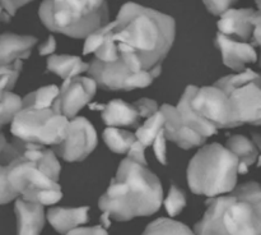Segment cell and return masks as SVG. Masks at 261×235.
Wrapping results in <instances>:
<instances>
[{
    "mask_svg": "<svg viewBox=\"0 0 261 235\" xmlns=\"http://www.w3.org/2000/svg\"><path fill=\"white\" fill-rule=\"evenodd\" d=\"M30 146L31 142H25L17 137H14V139L9 142L4 133L2 132L0 133V165H10L13 161L20 157Z\"/></svg>",
    "mask_w": 261,
    "mask_h": 235,
    "instance_id": "26",
    "label": "cell"
},
{
    "mask_svg": "<svg viewBox=\"0 0 261 235\" xmlns=\"http://www.w3.org/2000/svg\"><path fill=\"white\" fill-rule=\"evenodd\" d=\"M240 161L237 156L219 143L204 146L191 158L188 183L199 196L217 197L236 188Z\"/></svg>",
    "mask_w": 261,
    "mask_h": 235,
    "instance_id": "5",
    "label": "cell"
},
{
    "mask_svg": "<svg viewBox=\"0 0 261 235\" xmlns=\"http://www.w3.org/2000/svg\"><path fill=\"white\" fill-rule=\"evenodd\" d=\"M102 137L107 147L115 153H127L133 143L138 139L135 133L121 129L120 127H107Z\"/></svg>",
    "mask_w": 261,
    "mask_h": 235,
    "instance_id": "22",
    "label": "cell"
},
{
    "mask_svg": "<svg viewBox=\"0 0 261 235\" xmlns=\"http://www.w3.org/2000/svg\"><path fill=\"white\" fill-rule=\"evenodd\" d=\"M88 211L89 207H53L47 211L46 217L56 231L66 235L69 231L81 227V225L88 221Z\"/></svg>",
    "mask_w": 261,
    "mask_h": 235,
    "instance_id": "19",
    "label": "cell"
},
{
    "mask_svg": "<svg viewBox=\"0 0 261 235\" xmlns=\"http://www.w3.org/2000/svg\"><path fill=\"white\" fill-rule=\"evenodd\" d=\"M252 23H254V32H252L251 43L261 49V0H256V9H255L254 17H252ZM259 64L261 66V54Z\"/></svg>",
    "mask_w": 261,
    "mask_h": 235,
    "instance_id": "31",
    "label": "cell"
},
{
    "mask_svg": "<svg viewBox=\"0 0 261 235\" xmlns=\"http://www.w3.org/2000/svg\"><path fill=\"white\" fill-rule=\"evenodd\" d=\"M60 170L55 151L31 143L20 157L8 165V179L23 199L50 206L58 203L63 197L58 183Z\"/></svg>",
    "mask_w": 261,
    "mask_h": 235,
    "instance_id": "4",
    "label": "cell"
},
{
    "mask_svg": "<svg viewBox=\"0 0 261 235\" xmlns=\"http://www.w3.org/2000/svg\"><path fill=\"white\" fill-rule=\"evenodd\" d=\"M142 235H195V232L182 222L161 217L150 222Z\"/></svg>",
    "mask_w": 261,
    "mask_h": 235,
    "instance_id": "24",
    "label": "cell"
},
{
    "mask_svg": "<svg viewBox=\"0 0 261 235\" xmlns=\"http://www.w3.org/2000/svg\"><path fill=\"white\" fill-rule=\"evenodd\" d=\"M158 105L152 99H139L135 102L112 100L102 107V119L107 127H138L142 119H147L158 111Z\"/></svg>",
    "mask_w": 261,
    "mask_h": 235,
    "instance_id": "13",
    "label": "cell"
},
{
    "mask_svg": "<svg viewBox=\"0 0 261 235\" xmlns=\"http://www.w3.org/2000/svg\"><path fill=\"white\" fill-rule=\"evenodd\" d=\"M3 12H4V9H3V7H2V5H0V17H2Z\"/></svg>",
    "mask_w": 261,
    "mask_h": 235,
    "instance_id": "38",
    "label": "cell"
},
{
    "mask_svg": "<svg viewBox=\"0 0 261 235\" xmlns=\"http://www.w3.org/2000/svg\"><path fill=\"white\" fill-rule=\"evenodd\" d=\"M96 146L97 133L93 125L84 116H75L69 120L65 139L54 146V151L63 160L75 162L91 155Z\"/></svg>",
    "mask_w": 261,
    "mask_h": 235,
    "instance_id": "11",
    "label": "cell"
},
{
    "mask_svg": "<svg viewBox=\"0 0 261 235\" xmlns=\"http://www.w3.org/2000/svg\"><path fill=\"white\" fill-rule=\"evenodd\" d=\"M59 91L60 88L55 84L41 87L23 97V107H53Z\"/></svg>",
    "mask_w": 261,
    "mask_h": 235,
    "instance_id": "25",
    "label": "cell"
},
{
    "mask_svg": "<svg viewBox=\"0 0 261 235\" xmlns=\"http://www.w3.org/2000/svg\"><path fill=\"white\" fill-rule=\"evenodd\" d=\"M175 33L172 17L135 3H126L111 22L110 40L115 51L112 61H120L135 73L162 69V61L172 48Z\"/></svg>",
    "mask_w": 261,
    "mask_h": 235,
    "instance_id": "1",
    "label": "cell"
},
{
    "mask_svg": "<svg viewBox=\"0 0 261 235\" xmlns=\"http://www.w3.org/2000/svg\"><path fill=\"white\" fill-rule=\"evenodd\" d=\"M23 107L22 99L10 91H0V133L5 124L13 122Z\"/></svg>",
    "mask_w": 261,
    "mask_h": 235,
    "instance_id": "27",
    "label": "cell"
},
{
    "mask_svg": "<svg viewBox=\"0 0 261 235\" xmlns=\"http://www.w3.org/2000/svg\"><path fill=\"white\" fill-rule=\"evenodd\" d=\"M236 2L237 0H203L205 8L213 15H221L227 9L232 8Z\"/></svg>",
    "mask_w": 261,
    "mask_h": 235,
    "instance_id": "32",
    "label": "cell"
},
{
    "mask_svg": "<svg viewBox=\"0 0 261 235\" xmlns=\"http://www.w3.org/2000/svg\"><path fill=\"white\" fill-rule=\"evenodd\" d=\"M166 134H165V129L157 135V138L153 142L152 147L153 151H154V155L157 157L158 162L162 163V165H166L167 163V147H166Z\"/></svg>",
    "mask_w": 261,
    "mask_h": 235,
    "instance_id": "30",
    "label": "cell"
},
{
    "mask_svg": "<svg viewBox=\"0 0 261 235\" xmlns=\"http://www.w3.org/2000/svg\"><path fill=\"white\" fill-rule=\"evenodd\" d=\"M55 50H56V40L53 37V36L47 37V40H46L45 42H42L40 46H38V54H40L41 56L53 55Z\"/></svg>",
    "mask_w": 261,
    "mask_h": 235,
    "instance_id": "36",
    "label": "cell"
},
{
    "mask_svg": "<svg viewBox=\"0 0 261 235\" xmlns=\"http://www.w3.org/2000/svg\"><path fill=\"white\" fill-rule=\"evenodd\" d=\"M69 120L54 107H22L10 123V133L25 142L56 146L65 139Z\"/></svg>",
    "mask_w": 261,
    "mask_h": 235,
    "instance_id": "7",
    "label": "cell"
},
{
    "mask_svg": "<svg viewBox=\"0 0 261 235\" xmlns=\"http://www.w3.org/2000/svg\"><path fill=\"white\" fill-rule=\"evenodd\" d=\"M162 69L135 73L120 61H101L94 58L89 63L88 73L98 86L111 91H129L150 86Z\"/></svg>",
    "mask_w": 261,
    "mask_h": 235,
    "instance_id": "10",
    "label": "cell"
},
{
    "mask_svg": "<svg viewBox=\"0 0 261 235\" xmlns=\"http://www.w3.org/2000/svg\"><path fill=\"white\" fill-rule=\"evenodd\" d=\"M19 194L14 191L8 179V166L0 165V204H7L18 198Z\"/></svg>",
    "mask_w": 261,
    "mask_h": 235,
    "instance_id": "29",
    "label": "cell"
},
{
    "mask_svg": "<svg viewBox=\"0 0 261 235\" xmlns=\"http://www.w3.org/2000/svg\"><path fill=\"white\" fill-rule=\"evenodd\" d=\"M254 13V8H242V9L229 8L221 14L218 20V32L236 40L251 42L252 32H254V23H252Z\"/></svg>",
    "mask_w": 261,
    "mask_h": 235,
    "instance_id": "16",
    "label": "cell"
},
{
    "mask_svg": "<svg viewBox=\"0 0 261 235\" xmlns=\"http://www.w3.org/2000/svg\"><path fill=\"white\" fill-rule=\"evenodd\" d=\"M37 43L33 36L15 35L5 32L0 35V64H10L15 60L30 58L32 49Z\"/></svg>",
    "mask_w": 261,
    "mask_h": 235,
    "instance_id": "18",
    "label": "cell"
},
{
    "mask_svg": "<svg viewBox=\"0 0 261 235\" xmlns=\"http://www.w3.org/2000/svg\"><path fill=\"white\" fill-rule=\"evenodd\" d=\"M227 147L237 156L240 161V174H246L250 166L257 162L259 158V148L252 139L241 134L232 135L227 140Z\"/></svg>",
    "mask_w": 261,
    "mask_h": 235,
    "instance_id": "21",
    "label": "cell"
},
{
    "mask_svg": "<svg viewBox=\"0 0 261 235\" xmlns=\"http://www.w3.org/2000/svg\"><path fill=\"white\" fill-rule=\"evenodd\" d=\"M160 109L165 114L166 138L175 142L178 147L184 148V150L199 147L208 139L200 133L196 132L195 129H193L188 123L184 122L176 106L165 104Z\"/></svg>",
    "mask_w": 261,
    "mask_h": 235,
    "instance_id": "14",
    "label": "cell"
},
{
    "mask_svg": "<svg viewBox=\"0 0 261 235\" xmlns=\"http://www.w3.org/2000/svg\"><path fill=\"white\" fill-rule=\"evenodd\" d=\"M195 225V235H261V185L247 181L212 197Z\"/></svg>",
    "mask_w": 261,
    "mask_h": 235,
    "instance_id": "3",
    "label": "cell"
},
{
    "mask_svg": "<svg viewBox=\"0 0 261 235\" xmlns=\"http://www.w3.org/2000/svg\"><path fill=\"white\" fill-rule=\"evenodd\" d=\"M178 104L185 106L204 122L214 125L217 129L237 127L231 101L226 92L217 84L186 87Z\"/></svg>",
    "mask_w": 261,
    "mask_h": 235,
    "instance_id": "9",
    "label": "cell"
},
{
    "mask_svg": "<svg viewBox=\"0 0 261 235\" xmlns=\"http://www.w3.org/2000/svg\"><path fill=\"white\" fill-rule=\"evenodd\" d=\"M228 96L237 127L261 125V73L246 68L216 82Z\"/></svg>",
    "mask_w": 261,
    "mask_h": 235,
    "instance_id": "8",
    "label": "cell"
},
{
    "mask_svg": "<svg viewBox=\"0 0 261 235\" xmlns=\"http://www.w3.org/2000/svg\"><path fill=\"white\" fill-rule=\"evenodd\" d=\"M127 157L133 158V160L142 162L147 165V158H145V146L140 142L139 139L135 140L133 146L130 147L129 152H127Z\"/></svg>",
    "mask_w": 261,
    "mask_h": 235,
    "instance_id": "33",
    "label": "cell"
},
{
    "mask_svg": "<svg viewBox=\"0 0 261 235\" xmlns=\"http://www.w3.org/2000/svg\"><path fill=\"white\" fill-rule=\"evenodd\" d=\"M66 235H109L107 234L106 227L102 225H97V226L92 227H76V229L69 231Z\"/></svg>",
    "mask_w": 261,
    "mask_h": 235,
    "instance_id": "35",
    "label": "cell"
},
{
    "mask_svg": "<svg viewBox=\"0 0 261 235\" xmlns=\"http://www.w3.org/2000/svg\"><path fill=\"white\" fill-rule=\"evenodd\" d=\"M252 140H254L255 145L259 148V158H257L256 165L261 168V134H259V133H252Z\"/></svg>",
    "mask_w": 261,
    "mask_h": 235,
    "instance_id": "37",
    "label": "cell"
},
{
    "mask_svg": "<svg viewBox=\"0 0 261 235\" xmlns=\"http://www.w3.org/2000/svg\"><path fill=\"white\" fill-rule=\"evenodd\" d=\"M46 68L47 72L56 74L65 81L81 76L83 72H88L89 63H84L75 55H50L46 61Z\"/></svg>",
    "mask_w": 261,
    "mask_h": 235,
    "instance_id": "20",
    "label": "cell"
},
{
    "mask_svg": "<svg viewBox=\"0 0 261 235\" xmlns=\"http://www.w3.org/2000/svg\"><path fill=\"white\" fill-rule=\"evenodd\" d=\"M165 114L160 109L157 112L147 118L140 127H138L135 135L145 147L152 146L157 135L165 129Z\"/></svg>",
    "mask_w": 261,
    "mask_h": 235,
    "instance_id": "23",
    "label": "cell"
},
{
    "mask_svg": "<svg viewBox=\"0 0 261 235\" xmlns=\"http://www.w3.org/2000/svg\"><path fill=\"white\" fill-rule=\"evenodd\" d=\"M15 216H17L18 235H40L45 225L43 206L23 198L15 199Z\"/></svg>",
    "mask_w": 261,
    "mask_h": 235,
    "instance_id": "17",
    "label": "cell"
},
{
    "mask_svg": "<svg viewBox=\"0 0 261 235\" xmlns=\"http://www.w3.org/2000/svg\"><path fill=\"white\" fill-rule=\"evenodd\" d=\"M31 2H33V0H0V5L3 7L4 12H7L10 17H13L19 8L24 7L25 4Z\"/></svg>",
    "mask_w": 261,
    "mask_h": 235,
    "instance_id": "34",
    "label": "cell"
},
{
    "mask_svg": "<svg viewBox=\"0 0 261 235\" xmlns=\"http://www.w3.org/2000/svg\"><path fill=\"white\" fill-rule=\"evenodd\" d=\"M160 179L147 165L127 157L120 162L115 178L101 196L98 207L116 221L155 214L162 204Z\"/></svg>",
    "mask_w": 261,
    "mask_h": 235,
    "instance_id": "2",
    "label": "cell"
},
{
    "mask_svg": "<svg viewBox=\"0 0 261 235\" xmlns=\"http://www.w3.org/2000/svg\"><path fill=\"white\" fill-rule=\"evenodd\" d=\"M38 17L47 30L73 38H86L109 23L106 0H43Z\"/></svg>",
    "mask_w": 261,
    "mask_h": 235,
    "instance_id": "6",
    "label": "cell"
},
{
    "mask_svg": "<svg viewBox=\"0 0 261 235\" xmlns=\"http://www.w3.org/2000/svg\"><path fill=\"white\" fill-rule=\"evenodd\" d=\"M97 86L98 84L92 77L78 76L65 79L53 107L69 119H73L93 99Z\"/></svg>",
    "mask_w": 261,
    "mask_h": 235,
    "instance_id": "12",
    "label": "cell"
},
{
    "mask_svg": "<svg viewBox=\"0 0 261 235\" xmlns=\"http://www.w3.org/2000/svg\"><path fill=\"white\" fill-rule=\"evenodd\" d=\"M186 206V197L185 193L181 191L178 186L171 185L168 191L167 198L165 199V207L167 214L171 217H175L185 208Z\"/></svg>",
    "mask_w": 261,
    "mask_h": 235,
    "instance_id": "28",
    "label": "cell"
},
{
    "mask_svg": "<svg viewBox=\"0 0 261 235\" xmlns=\"http://www.w3.org/2000/svg\"><path fill=\"white\" fill-rule=\"evenodd\" d=\"M214 43L221 51L224 65L236 73L245 70L247 64L255 63L257 60L256 50L251 42H245L217 32Z\"/></svg>",
    "mask_w": 261,
    "mask_h": 235,
    "instance_id": "15",
    "label": "cell"
}]
</instances>
